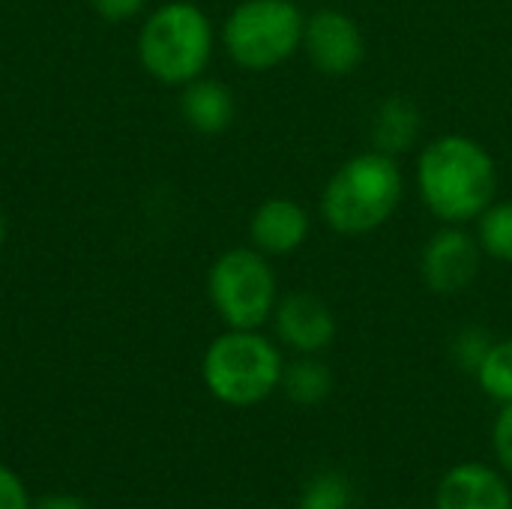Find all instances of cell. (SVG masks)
<instances>
[{
  "instance_id": "1",
  "label": "cell",
  "mask_w": 512,
  "mask_h": 509,
  "mask_svg": "<svg viewBox=\"0 0 512 509\" xmlns=\"http://www.w3.org/2000/svg\"><path fill=\"white\" fill-rule=\"evenodd\" d=\"M417 192L441 225L477 222L498 195V165L471 135L432 138L417 156Z\"/></svg>"
},
{
  "instance_id": "2",
  "label": "cell",
  "mask_w": 512,
  "mask_h": 509,
  "mask_svg": "<svg viewBox=\"0 0 512 509\" xmlns=\"http://www.w3.org/2000/svg\"><path fill=\"white\" fill-rule=\"evenodd\" d=\"M405 198V174L396 156L363 150L345 159L321 192V219L342 237H366L384 228Z\"/></svg>"
},
{
  "instance_id": "3",
  "label": "cell",
  "mask_w": 512,
  "mask_h": 509,
  "mask_svg": "<svg viewBox=\"0 0 512 509\" xmlns=\"http://www.w3.org/2000/svg\"><path fill=\"white\" fill-rule=\"evenodd\" d=\"M213 48L216 27L192 0L156 6L138 30V63L165 87H183L201 78L213 60Z\"/></svg>"
},
{
  "instance_id": "4",
  "label": "cell",
  "mask_w": 512,
  "mask_h": 509,
  "mask_svg": "<svg viewBox=\"0 0 512 509\" xmlns=\"http://www.w3.org/2000/svg\"><path fill=\"white\" fill-rule=\"evenodd\" d=\"M282 351L258 330H225L201 360V378L213 399L231 408H255L282 387Z\"/></svg>"
},
{
  "instance_id": "5",
  "label": "cell",
  "mask_w": 512,
  "mask_h": 509,
  "mask_svg": "<svg viewBox=\"0 0 512 509\" xmlns=\"http://www.w3.org/2000/svg\"><path fill=\"white\" fill-rule=\"evenodd\" d=\"M306 15L297 0H240L222 21L219 39L231 63L267 72L288 63L303 45Z\"/></svg>"
},
{
  "instance_id": "6",
  "label": "cell",
  "mask_w": 512,
  "mask_h": 509,
  "mask_svg": "<svg viewBox=\"0 0 512 509\" xmlns=\"http://www.w3.org/2000/svg\"><path fill=\"white\" fill-rule=\"evenodd\" d=\"M207 297L228 330H261L279 303L276 270L255 246L225 249L210 264Z\"/></svg>"
},
{
  "instance_id": "7",
  "label": "cell",
  "mask_w": 512,
  "mask_h": 509,
  "mask_svg": "<svg viewBox=\"0 0 512 509\" xmlns=\"http://www.w3.org/2000/svg\"><path fill=\"white\" fill-rule=\"evenodd\" d=\"M300 51L321 75L348 78L366 60V36L348 12L321 6L312 15H306Z\"/></svg>"
},
{
  "instance_id": "8",
  "label": "cell",
  "mask_w": 512,
  "mask_h": 509,
  "mask_svg": "<svg viewBox=\"0 0 512 509\" xmlns=\"http://www.w3.org/2000/svg\"><path fill=\"white\" fill-rule=\"evenodd\" d=\"M483 249L465 225H441L420 252V279L438 297L468 291L480 273Z\"/></svg>"
},
{
  "instance_id": "9",
  "label": "cell",
  "mask_w": 512,
  "mask_h": 509,
  "mask_svg": "<svg viewBox=\"0 0 512 509\" xmlns=\"http://www.w3.org/2000/svg\"><path fill=\"white\" fill-rule=\"evenodd\" d=\"M270 321L276 339L297 354H321L336 339V315L312 291H294L279 297Z\"/></svg>"
},
{
  "instance_id": "10",
  "label": "cell",
  "mask_w": 512,
  "mask_h": 509,
  "mask_svg": "<svg viewBox=\"0 0 512 509\" xmlns=\"http://www.w3.org/2000/svg\"><path fill=\"white\" fill-rule=\"evenodd\" d=\"M312 231L309 210L285 195H273L261 201L249 219V240L267 258H285L306 246Z\"/></svg>"
},
{
  "instance_id": "11",
  "label": "cell",
  "mask_w": 512,
  "mask_h": 509,
  "mask_svg": "<svg viewBox=\"0 0 512 509\" xmlns=\"http://www.w3.org/2000/svg\"><path fill=\"white\" fill-rule=\"evenodd\" d=\"M435 509H512L510 483L486 462H462L441 477Z\"/></svg>"
},
{
  "instance_id": "12",
  "label": "cell",
  "mask_w": 512,
  "mask_h": 509,
  "mask_svg": "<svg viewBox=\"0 0 512 509\" xmlns=\"http://www.w3.org/2000/svg\"><path fill=\"white\" fill-rule=\"evenodd\" d=\"M180 114L189 123V129H195L201 135H222L225 129H231V123L237 117L234 90L228 84H222L219 78L201 75V78L183 84Z\"/></svg>"
},
{
  "instance_id": "13",
  "label": "cell",
  "mask_w": 512,
  "mask_h": 509,
  "mask_svg": "<svg viewBox=\"0 0 512 509\" xmlns=\"http://www.w3.org/2000/svg\"><path fill=\"white\" fill-rule=\"evenodd\" d=\"M420 129H423V114L417 102L405 93H393L372 114V126H369L372 150H381L387 156H402L417 144Z\"/></svg>"
},
{
  "instance_id": "14",
  "label": "cell",
  "mask_w": 512,
  "mask_h": 509,
  "mask_svg": "<svg viewBox=\"0 0 512 509\" xmlns=\"http://www.w3.org/2000/svg\"><path fill=\"white\" fill-rule=\"evenodd\" d=\"M285 396L300 408H315L330 399L333 393V372L327 363L318 360V354H300V360L288 363L282 372Z\"/></svg>"
},
{
  "instance_id": "15",
  "label": "cell",
  "mask_w": 512,
  "mask_h": 509,
  "mask_svg": "<svg viewBox=\"0 0 512 509\" xmlns=\"http://www.w3.org/2000/svg\"><path fill=\"white\" fill-rule=\"evenodd\" d=\"M480 390L498 402L510 405L512 402V339H495L492 348L486 351L483 363L474 372Z\"/></svg>"
},
{
  "instance_id": "16",
  "label": "cell",
  "mask_w": 512,
  "mask_h": 509,
  "mask_svg": "<svg viewBox=\"0 0 512 509\" xmlns=\"http://www.w3.org/2000/svg\"><path fill=\"white\" fill-rule=\"evenodd\" d=\"M477 240L483 255L512 264V201L489 204V210L477 219Z\"/></svg>"
},
{
  "instance_id": "17",
  "label": "cell",
  "mask_w": 512,
  "mask_h": 509,
  "mask_svg": "<svg viewBox=\"0 0 512 509\" xmlns=\"http://www.w3.org/2000/svg\"><path fill=\"white\" fill-rule=\"evenodd\" d=\"M354 486L339 471H318L300 498V509H351Z\"/></svg>"
},
{
  "instance_id": "18",
  "label": "cell",
  "mask_w": 512,
  "mask_h": 509,
  "mask_svg": "<svg viewBox=\"0 0 512 509\" xmlns=\"http://www.w3.org/2000/svg\"><path fill=\"white\" fill-rule=\"evenodd\" d=\"M492 342H495V339H492L483 327H465V330L453 339V360H456V366L474 375L477 366L483 363L486 351L492 348Z\"/></svg>"
},
{
  "instance_id": "19",
  "label": "cell",
  "mask_w": 512,
  "mask_h": 509,
  "mask_svg": "<svg viewBox=\"0 0 512 509\" xmlns=\"http://www.w3.org/2000/svg\"><path fill=\"white\" fill-rule=\"evenodd\" d=\"M492 444H495L498 465L504 468V474L512 477V402L501 405V411H498V420L492 429Z\"/></svg>"
},
{
  "instance_id": "20",
  "label": "cell",
  "mask_w": 512,
  "mask_h": 509,
  "mask_svg": "<svg viewBox=\"0 0 512 509\" xmlns=\"http://www.w3.org/2000/svg\"><path fill=\"white\" fill-rule=\"evenodd\" d=\"M0 509H33L21 477L6 465H0Z\"/></svg>"
},
{
  "instance_id": "21",
  "label": "cell",
  "mask_w": 512,
  "mask_h": 509,
  "mask_svg": "<svg viewBox=\"0 0 512 509\" xmlns=\"http://www.w3.org/2000/svg\"><path fill=\"white\" fill-rule=\"evenodd\" d=\"M90 6H93V12H96L102 21L120 24V21L138 18V15L144 12L147 0H90Z\"/></svg>"
},
{
  "instance_id": "22",
  "label": "cell",
  "mask_w": 512,
  "mask_h": 509,
  "mask_svg": "<svg viewBox=\"0 0 512 509\" xmlns=\"http://www.w3.org/2000/svg\"><path fill=\"white\" fill-rule=\"evenodd\" d=\"M33 509H87V504L72 495H48V498L36 501Z\"/></svg>"
},
{
  "instance_id": "23",
  "label": "cell",
  "mask_w": 512,
  "mask_h": 509,
  "mask_svg": "<svg viewBox=\"0 0 512 509\" xmlns=\"http://www.w3.org/2000/svg\"><path fill=\"white\" fill-rule=\"evenodd\" d=\"M6 231H9V228H6V216L0 213V249H3V243H6Z\"/></svg>"
}]
</instances>
